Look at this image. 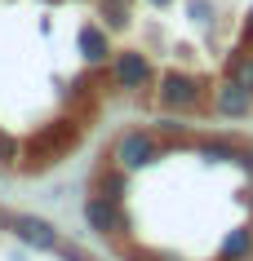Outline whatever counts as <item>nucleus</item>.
<instances>
[{"instance_id": "obj_1", "label": "nucleus", "mask_w": 253, "mask_h": 261, "mask_svg": "<svg viewBox=\"0 0 253 261\" xmlns=\"http://www.w3.org/2000/svg\"><path fill=\"white\" fill-rule=\"evenodd\" d=\"M200 102H204V80H200V75H187V71H165V75H160V107L165 111L187 115V111H196Z\"/></svg>"}, {"instance_id": "obj_11", "label": "nucleus", "mask_w": 253, "mask_h": 261, "mask_svg": "<svg viewBox=\"0 0 253 261\" xmlns=\"http://www.w3.org/2000/svg\"><path fill=\"white\" fill-rule=\"evenodd\" d=\"M226 75H236L244 89H253V49H240V54L226 62Z\"/></svg>"}, {"instance_id": "obj_7", "label": "nucleus", "mask_w": 253, "mask_h": 261, "mask_svg": "<svg viewBox=\"0 0 253 261\" xmlns=\"http://www.w3.org/2000/svg\"><path fill=\"white\" fill-rule=\"evenodd\" d=\"M76 44H80V58L89 67H98V62H107V58L116 54L111 49V31L102 27V22H84L80 36H76Z\"/></svg>"}, {"instance_id": "obj_12", "label": "nucleus", "mask_w": 253, "mask_h": 261, "mask_svg": "<svg viewBox=\"0 0 253 261\" xmlns=\"http://www.w3.org/2000/svg\"><path fill=\"white\" fill-rule=\"evenodd\" d=\"M191 18L196 22H209V0H191Z\"/></svg>"}, {"instance_id": "obj_2", "label": "nucleus", "mask_w": 253, "mask_h": 261, "mask_svg": "<svg viewBox=\"0 0 253 261\" xmlns=\"http://www.w3.org/2000/svg\"><path fill=\"white\" fill-rule=\"evenodd\" d=\"M107 75H111L116 93H142L151 84V58L142 54V49H120V54H111Z\"/></svg>"}, {"instance_id": "obj_10", "label": "nucleus", "mask_w": 253, "mask_h": 261, "mask_svg": "<svg viewBox=\"0 0 253 261\" xmlns=\"http://www.w3.org/2000/svg\"><path fill=\"white\" fill-rule=\"evenodd\" d=\"M133 0H98V18L107 31H125L129 22H133Z\"/></svg>"}, {"instance_id": "obj_8", "label": "nucleus", "mask_w": 253, "mask_h": 261, "mask_svg": "<svg viewBox=\"0 0 253 261\" xmlns=\"http://www.w3.org/2000/svg\"><path fill=\"white\" fill-rule=\"evenodd\" d=\"M84 217H89V226H94L98 234H116L120 226H125L120 208H116V195H94V199L84 204Z\"/></svg>"}, {"instance_id": "obj_15", "label": "nucleus", "mask_w": 253, "mask_h": 261, "mask_svg": "<svg viewBox=\"0 0 253 261\" xmlns=\"http://www.w3.org/2000/svg\"><path fill=\"white\" fill-rule=\"evenodd\" d=\"M249 208H253V186H249Z\"/></svg>"}, {"instance_id": "obj_13", "label": "nucleus", "mask_w": 253, "mask_h": 261, "mask_svg": "<svg viewBox=\"0 0 253 261\" xmlns=\"http://www.w3.org/2000/svg\"><path fill=\"white\" fill-rule=\"evenodd\" d=\"M244 40L253 44V9H249V18H244Z\"/></svg>"}, {"instance_id": "obj_4", "label": "nucleus", "mask_w": 253, "mask_h": 261, "mask_svg": "<svg viewBox=\"0 0 253 261\" xmlns=\"http://www.w3.org/2000/svg\"><path fill=\"white\" fill-rule=\"evenodd\" d=\"M155 155H160V146H155V138L147 128H133V133H125V138L116 142V164L125 168V173H138V168L155 164Z\"/></svg>"}, {"instance_id": "obj_6", "label": "nucleus", "mask_w": 253, "mask_h": 261, "mask_svg": "<svg viewBox=\"0 0 253 261\" xmlns=\"http://www.w3.org/2000/svg\"><path fill=\"white\" fill-rule=\"evenodd\" d=\"M9 226H14V234H18L27 248H40V252H58V248H62L58 226H54V221H44V217L22 213V217H9Z\"/></svg>"}, {"instance_id": "obj_5", "label": "nucleus", "mask_w": 253, "mask_h": 261, "mask_svg": "<svg viewBox=\"0 0 253 261\" xmlns=\"http://www.w3.org/2000/svg\"><path fill=\"white\" fill-rule=\"evenodd\" d=\"M213 111H218L222 120H249L253 115V89H244L236 75H226V80L213 89Z\"/></svg>"}, {"instance_id": "obj_14", "label": "nucleus", "mask_w": 253, "mask_h": 261, "mask_svg": "<svg viewBox=\"0 0 253 261\" xmlns=\"http://www.w3.org/2000/svg\"><path fill=\"white\" fill-rule=\"evenodd\" d=\"M147 5H151V9H169V5H173V0H147Z\"/></svg>"}, {"instance_id": "obj_3", "label": "nucleus", "mask_w": 253, "mask_h": 261, "mask_svg": "<svg viewBox=\"0 0 253 261\" xmlns=\"http://www.w3.org/2000/svg\"><path fill=\"white\" fill-rule=\"evenodd\" d=\"M71 142H76V120H58L54 128H44L40 138H31V146H27V164H36V168H49V164H58V155L67 151Z\"/></svg>"}, {"instance_id": "obj_9", "label": "nucleus", "mask_w": 253, "mask_h": 261, "mask_svg": "<svg viewBox=\"0 0 253 261\" xmlns=\"http://www.w3.org/2000/svg\"><path fill=\"white\" fill-rule=\"evenodd\" d=\"M249 257H253V226H240V230H231L222 239L218 261H249Z\"/></svg>"}]
</instances>
